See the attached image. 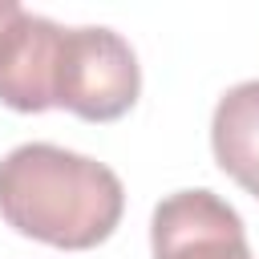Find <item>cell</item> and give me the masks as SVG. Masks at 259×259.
<instances>
[{"instance_id":"277c9868","label":"cell","mask_w":259,"mask_h":259,"mask_svg":"<svg viewBox=\"0 0 259 259\" xmlns=\"http://www.w3.org/2000/svg\"><path fill=\"white\" fill-rule=\"evenodd\" d=\"M65 28L49 16L24 12L8 0L0 16V101L16 113H45L53 105L57 57Z\"/></svg>"},{"instance_id":"5b68a950","label":"cell","mask_w":259,"mask_h":259,"mask_svg":"<svg viewBox=\"0 0 259 259\" xmlns=\"http://www.w3.org/2000/svg\"><path fill=\"white\" fill-rule=\"evenodd\" d=\"M210 150L223 174L259 198V81L227 89L210 117Z\"/></svg>"},{"instance_id":"3957f363","label":"cell","mask_w":259,"mask_h":259,"mask_svg":"<svg viewBox=\"0 0 259 259\" xmlns=\"http://www.w3.org/2000/svg\"><path fill=\"white\" fill-rule=\"evenodd\" d=\"M154 259H255L243 219L214 190H178L154 206Z\"/></svg>"},{"instance_id":"6da1fadb","label":"cell","mask_w":259,"mask_h":259,"mask_svg":"<svg viewBox=\"0 0 259 259\" xmlns=\"http://www.w3.org/2000/svg\"><path fill=\"white\" fill-rule=\"evenodd\" d=\"M121 210V178L85 154L28 142L0 158V219L36 243L89 251L117 231Z\"/></svg>"},{"instance_id":"7a4b0ae2","label":"cell","mask_w":259,"mask_h":259,"mask_svg":"<svg viewBox=\"0 0 259 259\" xmlns=\"http://www.w3.org/2000/svg\"><path fill=\"white\" fill-rule=\"evenodd\" d=\"M142 89V69L130 40L113 28H65L53 105L85 121H113L134 109Z\"/></svg>"}]
</instances>
